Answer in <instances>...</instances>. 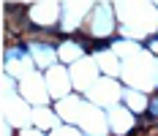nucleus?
Returning <instances> with one entry per match:
<instances>
[{"instance_id": "f257e3e1", "label": "nucleus", "mask_w": 158, "mask_h": 136, "mask_svg": "<svg viewBox=\"0 0 158 136\" xmlns=\"http://www.w3.org/2000/svg\"><path fill=\"white\" fill-rule=\"evenodd\" d=\"M30 52H35V57H38V63H41V65H49V63L55 60L52 49H47V46H41V44H33Z\"/></svg>"}, {"instance_id": "f03ea898", "label": "nucleus", "mask_w": 158, "mask_h": 136, "mask_svg": "<svg viewBox=\"0 0 158 136\" xmlns=\"http://www.w3.org/2000/svg\"><path fill=\"white\" fill-rule=\"evenodd\" d=\"M150 114H153V117H158V101H153V106H150Z\"/></svg>"}]
</instances>
